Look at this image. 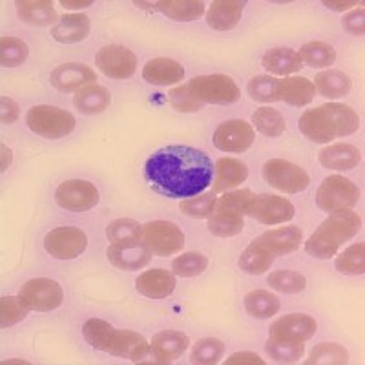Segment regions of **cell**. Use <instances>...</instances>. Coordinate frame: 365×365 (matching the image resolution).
<instances>
[{"label":"cell","instance_id":"obj_19","mask_svg":"<svg viewBox=\"0 0 365 365\" xmlns=\"http://www.w3.org/2000/svg\"><path fill=\"white\" fill-rule=\"evenodd\" d=\"M97 75L83 63H64L55 68L50 75V83L55 90L63 93H77L88 84H96Z\"/></svg>","mask_w":365,"mask_h":365},{"label":"cell","instance_id":"obj_8","mask_svg":"<svg viewBox=\"0 0 365 365\" xmlns=\"http://www.w3.org/2000/svg\"><path fill=\"white\" fill-rule=\"evenodd\" d=\"M192 96L203 104H232L237 103L241 91L228 75H200L187 84Z\"/></svg>","mask_w":365,"mask_h":365},{"label":"cell","instance_id":"obj_52","mask_svg":"<svg viewBox=\"0 0 365 365\" xmlns=\"http://www.w3.org/2000/svg\"><path fill=\"white\" fill-rule=\"evenodd\" d=\"M225 364L227 365H241V364L265 365V360L257 356L256 353H249V351H245V353H234L232 356L225 360Z\"/></svg>","mask_w":365,"mask_h":365},{"label":"cell","instance_id":"obj_10","mask_svg":"<svg viewBox=\"0 0 365 365\" xmlns=\"http://www.w3.org/2000/svg\"><path fill=\"white\" fill-rule=\"evenodd\" d=\"M263 179L283 194H299L309 187L311 178L299 165L285 159H270L263 165Z\"/></svg>","mask_w":365,"mask_h":365},{"label":"cell","instance_id":"obj_13","mask_svg":"<svg viewBox=\"0 0 365 365\" xmlns=\"http://www.w3.org/2000/svg\"><path fill=\"white\" fill-rule=\"evenodd\" d=\"M318 331L316 319L307 314H287L272 322L269 327L270 341H283V344H305L311 340Z\"/></svg>","mask_w":365,"mask_h":365},{"label":"cell","instance_id":"obj_49","mask_svg":"<svg viewBox=\"0 0 365 365\" xmlns=\"http://www.w3.org/2000/svg\"><path fill=\"white\" fill-rule=\"evenodd\" d=\"M168 103L179 113H195L203 110V103H200L192 96L187 84H181V86L168 91Z\"/></svg>","mask_w":365,"mask_h":365},{"label":"cell","instance_id":"obj_39","mask_svg":"<svg viewBox=\"0 0 365 365\" xmlns=\"http://www.w3.org/2000/svg\"><path fill=\"white\" fill-rule=\"evenodd\" d=\"M225 354V344L220 338H201L194 345L190 354V364L195 365H216Z\"/></svg>","mask_w":365,"mask_h":365},{"label":"cell","instance_id":"obj_36","mask_svg":"<svg viewBox=\"0 0 365 365\" xmlns=\"http://www.w3.org/2000/svg\"><path fill=\"white\" fill-rule=\"evenodd\" d=\"M303 64L311 68H329L336 61V51L331 44L322 41H312L303 44L298 51Z\"/></svg>","mask_w":365,"mask_h":365},{"label":"cell","instance_id":"obj_34","mask_svg":"<svg viewBox=\"0 0 365 365\" xmlns=\"http://www.w3.org/2000/svg\"><path fill=\"white\" fill-rule=\"evenodd\" d=\"M276 257L265 249L257 240H254L243 252H241L237 265L243 272L250 274V276H259V274L267 272L272 267Z\"/></svg>","mask_w":365,"mask_h":365},{"label":"cell","instance_id":"obj_1","mask_svg":"<svg viewBox=\"0 0 365 365\" xmlns=\"http://www.w3.org/2000/svg\"><path fill=\"white\" fill-rule=\"evenodd\" d=\"M145 179L152 190L170 197L188 200L212 185L214 165L203 150L170 145L155 150L145 163Z\"/></svg>","mask_w":365,"mask_h":365},{"label":"cell","instance_id":"obj_51","mask_svg":"<svg viewBox=\"0 0 365 365\" xmlns=\"http://www.w3.org/2000/svg\"><path fill=\"white\" fill-rule=\"evenodd\" d=\"M21 115V106L9 97L0 99V117H2V125H13Z\"/></svg>","mask_w":365,"mask_h":365},{"label":"cell","instance_id":"obj_20","mask_svg":"<svg viewBox=\"0 0 365 365\" xmlns=\"http://www.w3.org/2000/svg\"><path fill=\"white\" fill-rule=\"evenodd\" d=\"M188 340L187 334L178 331H163L158 332L154 338H152V344H150V360L148 364H159L166 365L172 364V361L178 360L185 351H187Z\"/></svg>","mask_w":365,"mask_h":365},{"label":"cell","instance_id":"obj_16","mask_svg":"<svg viewBox=\"0 0 365 365\" xmlns=\"http://www.w3.org/2000/svg\"><path fill=\"white\" fill-rule=\"evenodd\" d=\"M214 146L227 154H243L256 141L252 125L243 119H228L214 132Z\"/></svg>","mask_w":365,"mask_h":365},{"label":"cell","instance_id":"obj_56","mask_svg":"<svg viewBox=\"0 0 365 365\" xmlns=\"http://www.w3.org/2000/svg\"><path fill=\"white\" fill-rule=\"evenodd\" d=\"M2 364L4 365H9V364H26L28 365V361L26 360H6V361H2Z\"/></svg>","mask_w":365,"mask_h":365},{"label":"cell","instance_id":"obj_38","mask_svg":"<svg viewBox=\"0 0 365 365\" xmlns=\"http://www.w3.org/2000/svg\"><path fill=\"white\" fill-rule=\"evenodd\" d=\"M349 361V353L347 349H344V345L334 344V341H324V344L316 345L311 351L309 358L303 360L305 365H331L338 364L344 365Z\"/></svg>","mask_w":365,"mask_h":365},{"label":"cell","instance_id":"obj_53","mask_svg":"<svg viewBox=\"0 0 365 365\" xmlns=\"http://www.w3.org/2000/svg\"><path fill=\"white\" fill-rule=\"evenodd\" d=\"M324 6H327L332 11H345V9L358 6V2H332V0H325Z\"/></svg>","mask_w":365,"mask_h":365},{"label":"cell","instance_id":"obj_47","mask_svg":"<svg viewBox=\"0 0 365 365\" xmlns=\"http://www.w3.org/2000/svg\"><path fill=\"white\" fill-rule=\"evenodd\" d=\"M29 309L19 296H6L0 299V327L8 329L26 319Z\"/></svg>","mask_w":365,"mask_h":365},{"label":"cell","instance_id":"obj_32","mask_svg":"<svg viewBox=\"0 0 365 365\" xmlns=\"http://www.w3.org/2000/svg\"><path fill=\"white\" fill-rule=\"evenodd\" d=\"M262 66L269 71V75H278V77H287L303 68L302 58L298 51L289 50V48H272L267 51L262 58Z\"/></svg>","mask_w":365,"mask_h":365},{"label":"cell","instance_id":"obj_33","mask_svg":"<svg viewBox=\"0 0 365 365\" xmlns=\"http://www.w3.org/2000/svg\"><path fill=\"white\" fill-rule=\"evenodd\" d=\"M312 84L319 96L325 99H340V97L349 96V91L353 88V81L347 73H344L341 70H331V68L319 71Z\"/></svg>","mask_w":365,"mask_h":365},{"label":"cell","instance_id":"obj_48","mask_svg":"<svg viewBox=\"0 0 365 365\" xmlns=\"http://www.w3.org/2000/svg\"><path fill=\"white\" fill-rule=\"evenodd\" d=\"M267 354L270 360L276 364H294L303 358L305 353V344H283V341H267L265 345Z\"/></svg>","mask_w":365,"mask_h":365},{"label":"cell","instance_id":"obj_30","mask_svg":"<svg viewBox=\"0 0 365 365\" xmlns=\"http://www.w3.org/2000/svg\"><path fill=\"white\" fill-rule=\"evenodd\" d=\"M314 97L316 88L307 77H285L278 81V101L291 106H307Z\"/></svg>","mask_w":365,"mask_h":365},{"label":"cell","instance_id":"obj_41","mask_svg":"<svg viewBox=\"0 0 365 365\" xmlns=\"http://www.w3.org/2000/svg\"><path fill=\"white\" fill-rule=\"evenodd\" d=\"M338 272L345 276H361L365 272V245L364 243H354L347 247L334 262Z\"/></svg>","mask_w":365,"mask_h":365},{"label":"cell","instance_id":"obj_45","mask_svg":"<svg viewBox=\"0 0 365 365\" xmlns=\"http://www.w3.org/2000/svg\"><path fill=\"white\" fill-rule=\"evenodd\" d=\"M208 257L201 252H185L172 262V272L179 278H195L207 270Z\"/></svg>","mask_w":365,"mask_h":365},{"label":"cell","instance_id":"obj_6","mask_svg":"<svg viewBox=\"0 0 365 365\" xmlns=\"http://www.w3.org/2000/svg\"><path fill=\"white\" fill-rule=\"evenodd\" d=\"M26 125L37 135L44 139H63L75 130V117L68 110L51 106V104H38L31 106L26 113Z\"/></svg>","mask_w":365,"mask_h":365},{"label":"cell","instance_id":"obj_28","mask_svg":"<svg viewBox=\"0 0 365 365\" xmlns=\"http://www.w3.org/2000/svg\"><path fill=\"white\" fill-rule=\"evenodd\" d=\"M19 19L28 26L35 28H53L58 22V15L50 0H19L17 4Z\"/></svg>","mask_w":365,"mask_h":365},{"label":"cell","instance_id":"obj_23","mask_svg":"<svg viewBox=\"0 0 365 365\" xmlns=\"http://www.w3.org/2000/svg\"><path fill=\"white\" fill-rule=\"evenodd\" d=\"M256 240L276 257L298 250L299 245L303 243V232L294 225H289V227H278L272 228V230H267Z\"/></svg>","mask_w":365,"mask_h":365},{"label":"cell","instance_id":"obj_26","mask_svg":"<svg viewBox=\"0 0 365 365\" xmlns=\"http://www.w3.org/2000/svg\"><path fill=\"white\" fill-rule=\"evenodd\" d=\"M90 19L84 13H64L51 28V37L61 44H77L90 35Z\"/></svg>","mask_w":365,"mask_h":365},{"label":"cell","instance_id":"obj_12","mask_svg":"<svg viewBox=\"0 0 365 365\" xmlns=\"http://www.w3.org/2000/svg\"><path fill=\"white\" fill-rule=\"evenodd\" d=\"M19 298L26 303L29 311L50 312L63 305L64 292L55 279L35 278L21 287Z\"/></svg>","mask_w":365,"mask_h":365},{"label":"cell","instance_id":"obj_25","mask_svg":"<svg viewBox=\"0 0 365 365\" xmlns=\"http://www.w3.org/2000/svg\"><path fill=\"white\" fill-rule=\"evenodd\" d=\"M318 161L329 170H353L361 163V152L356 146L347 145V143H336V145H327L319 150Z\"/></svg>","mask_w":365,"mask_h":365},{"label":"cell","instance_id":"obj_5","mask_svg":"<svg viewBox=\"0 0 365 365\" xmlns=\"http://www.w3.org/2000/svg\"><path fill=\"white\" fill-rule=\"evenodd\" d=\"M250 197V190H230L217 197L216 208L208 217V232L217 237H234L243 232L245 205Z\"/></svg>","mask_w":365,"mask_h":365},{"label":"cell","instance_id":"obj_2","mask_svg":"<svg viewBox=\"0 0 365 365\" xmlns=\"http://www.w3.org/2000/svg\"><path fill=\"white\" fill-rule=\"evenodd\" d=\"M299 132L305 139L318 145H329L334 139L353 135L360 128V117L351 106L340 103L322 104L305 110L299 117Z\"/></svg>","mask_w":365,"mask_h":365},{"label":"cell","instance_id":"obj_42","mask_svg":"<svg viewBox=\"0 0 365 365\" xmlns=\"http://www.w3.org/2000/svg\"><path fill=\"white\" fill-rule=\"evenodd\" d=\"M29 48L24 41L15 37L0 38V64L4 68H17L28 61Z\"/></svg>","mask_w":365,"mask_h":365},{"label":"cell","instance_id":"obj_46","mask_svg":"<svg viewBox=\"0 0 365 365\" xmlns=\"http://www.w3.org/2000/svg\"><path fill=\"white\" fill-rule=\"evenodd\" d=\"M106 237L112 243L143 240V225L137 223L135 220H130V217H120V220L112 221L106 227Z\"/></svg>","mask_w":365,"mask_h":365},{"label":"cell","instance_id":"obj_24","mask_svg":"<svg viewBox=\"0 0 365 365\" xmlns=\"http://www.w3.org/2000/svg\"><path fill=\"white\" fill-rule=\"evenodd\" d=\"M143 79L154 86H174L185 79V68L174 58H150L143 68Z\"/></svg>","mask_w":365,"mask_h":365},{"label":"cell","instance_id":"obj_18","mask_svg":"<svg viewBox=\"0 0 365 365\" xmlns=\"http://www.w3.org/2000/svg\"><path fill=\"white\" fill-rule=\"evenodd\" d=\"M106 256H108V262L120 270H139L148 265L152 259V252L143 240L110 243Z\"/></svg>","mask_w":365,"mask_h":365},{"label":"cell","instance_id":"obj_31","mask_svg":"<svg viewBox=\"0 0 365 365\" xmlns=\"http://www.w3.org/2000/svg\"><path fill=\"white\" fill-rule=\"evenodd\" d=\"M110 103H112L110 91L97 83L81 88L73 97L75 108L84 115H99L108 108Z\"/></svg>","mask_w":365,"mask_h":365},{"label":"cell","instance_id":"obj_15","mask_svg":"<svg viewBox=\"0 0 365 365\" xmlns=\"http://www.w3.org/2000/svg\"><path fill=\"white\" fill-rule=\"evenodd\" d=\"M55 203L68 212H88L99 203V190L90 181L70 179L57 187Z\"/></svg>","mask_w":365,"mask_h":365},{"label":"cell","instance_id":"obj_50","mask_svg":"<svg viewBox=\"0 0 365 365\" xmlns=\"http://www.w3.org/2000/svg\"><path fill=\"white\" fill-rule=\"evenodd\" d=\"M341 26L347 34L356 35V37H364L365 31V9L356 8L351 13H347L341 21Z\"/></svg>","mask_w":365,"mask_h":365},{"label":"cell","instance_id":"obj_17","mask_svg":"<svg viewBox=\"0 0 365 365\" xmlns=\"http://www.w3.org/2000/svg\"><path fill=\"white\" fill-rule=\"evenodd\" d=\"M96 64L106 77L115 81H126L133 77L137 70V57L133 51L119 44L103 46L96 55Z\"/></svg>","mask_w":365,"mask_h":365},{"label":"cell","instance_id":"obj_3","mask_svg":"<svg viewBox=\"0 0 365 365\" xmlns=\"http://www.w3.org/2000/svg\"><path fill=\"white\" fill-rule=\"evenodd\" d=\"M83 336L97 351L126 358L132 364H148L150 360V344L145 336L133 331H119L104 319H88L83 325Z\"/></svg>","mask_w":365,"mask_h":365},{"label":"cell","instance_id":"obj_37","mask_svg":"<svg viewBox=\"0 0 365 365\" xmlns=\"http://www.w3.org/2000/svg\"><path fill=\"white\" fill-rule=\"evenodd\" d=\"M245 309L252 318L269 319L279 311V298L269 291H252L245 296Z\"/></svg>","mask_w":365,"mask_h":365},{"label":"cell","instance_id":"obj_40","mask_svg":"<svg viewBox=\"0 0 365 365\" xmlns=\"http://www.w3.org/2000/svg\"><path fill=\"white\" fill-rule=\"evenodd\" d=\"M267 283L272 287L274 291L283 292V294H299L307 287L305 276L294 272V270H274V272L269 274Z\"/></svg>","mask_w":365,"mask_h":365},{"label":"cell","instance_id":"obj_55","mask_svg":"<svg viewBox=\"0 0 365 365\" xmlns=\"http://www.w3.org/2000/svg\"><path fill=\"white\" fill-rule=\"evenodd\" d=\"M61 6H63V8H66V9L90 8V6H91V0H84V2H79V0H77V2H70V0H63V2H61Z\"/></svg>","mask_w":365,"mask_h":365},{"label":"cell","instance_id":"obj_21","mask_svg":"<svg viewBox=\"0 0 365 365\" xmlns=\"http://www.w3.org/2000/svg\"><path fill=\"white\" fill-rule=\"evenodd\" d=\"M249 178V168L243 161L236 158H220L214 165V181H212V192L214 194H225L237 188L241 182Z\"/></svg>","mask_w":365,"mask_h":365},{"label":"cell","instance_id":"obj_11","mask_svg":"<svg viewBox=\"0 0 365 365\" xmlns=\"http://www.w3.org/2000/svg\"><path fill=\"white\" fill-rule=\"evenodd\" d=\"M294 205L287 197L274 194H257L245 205V216L252 217L262 225H282L294 217Z\"/></svg>","mask_w":365,"mask_h":365},{"label":"cell","instance_id":"obj_43","mask_svg":"<svg viewBox=\"0 0 365 365\" xmlns=\"http://www.w3.org/2000/svg\"><path fill=\"white\" fill-rule=\"evenodd\" d=\"M217 197L214 192H208V194H197L194 197H188V200H181L179 203V210L188 217H194V220H208L212 216V212L216 208Z\"/></svg>","mask_w":365,"mask_h":365},{"label":"cell","instance_id":"obj_35","mask_svg":"<svg viewBox=\"0 0 365 365\" xmlns=\"http://www.w3.org/2000/svg\"><path fill=\"white\" fill-rule=\"evenodd\" d=\"M252 128H256L262 135L278 139L287 130L285 117L278 110L270 108V106H262L252 113Z\"/></svg>","mask_w":365,"mask_h":365},{"label":"cell","instance_id":"obj_29","mask_svg":"<svg viewBox=\"0 0 365 365\" xmlns=\"http://www.w3.org/2000/svg\"><path fill=\"white\" fill-rule=\"evenodd\" d=\"M152 11L163 13L165 17L178 22L197 21L205 15V4L200 0H161V2H146Z\"/></svg>","mask_w":365,"mask_h":365},{"label":"cell","instance_id":"obj_4","mask_svg":"<svg viewBox=\"0 0 365 365\" xmlns=\"http://www.w3.org/2000/svg\"><path fill=\"white\" fill-rule=\"evenodd\" d=\"M360 228L361 217L353 208L329 214L327 220L322 221L312 236L305 241V252L316 259H329L336 256L341 245L353 240Z\"/></svg>","mask_w":365,"mask_h":365},{"label":"cell","instance_id":"obj_54","mask_svg":"<svg viewBox=\"0 0 365 365\" xmlns=\"http://www.w3.org/2000/svg\"><path fill=\"white\" fill-rule=\"evenodd\" d=\"M0 150H2V165H0V170L6 172L9 168V166H11L13 154H11V150H9L6 145L0 146Z\"/></svg>","mask_w":365,"mask_h":365},{"label":"cell","instance_id":"obj_27","mask_svg":"<svg viewBox=\"0 0 365 365\" xmlns=\"http://www.w3.org/2000/svg\"><path fill=\"white\" fill-rule=\"evenodd\" d=\"M243 9V0H216L207 11V24L216 31H230L241 21Z\"/></svg>","mask_w":365,"mask_h":365},{"label":"cell","instance_id":"obj_9","mask_svg":"<svg viewBox=\"0 0 365 365\" xmlns=\"http://www.w3.org/2000/svg\"><path fill=\"white\" fill-rule=\"evenodd\" d=\"M143 241L154 256L166 257L181 252L185 247V234L172 221H150L143 225Z\"/></svg>","mask_w":365,"mask_h":365},{"label":"cell","instance_id":"obj_22","mask_svg":"<svg viewBox=\"0 0 365 365\" xmlns=\"http://www.w3.org/2000/svg\"><path fill=\"white\" fill-rule=\"evenodd\" d=\"M135 289L139 294L146 296V298H168L175 291V274L166 269L145 270L135 279Z\"/></svg>","mask_w":365,"mask_h":365},{"label":"cell","instance_id":"obj_7","mask_svg":"<svg viewBox=\"0 0 365 365\" xmlns=\"http://www.w3.org/2000/svg\"><path fill=\"white\" fill-rule=\"evenodd\" d=\"M360 201V188L344 175H329L316 192V205L327 214L351 210Z\"/></svg>","mask_w":365,"mask_h":365},{"label":"cell","instance_id":"obj_14","mask_svg":"<svg viewBox=\"0 0 365 365\" xmlns=\"http://www.w3.org/2000/svg\"><path fill=\"white\" fill-rule=\"evenodd\" d=\"M88 237L81 228L58 227L46 234L44 249L55 259L70 262L86 250Z\"/></svg>","mask_w":365,"mask_h":365},{"label":"cell","instance_id":"obj_44","mask_svg":"<svg viewBox=\"0 0 365 365\" xmlns=\"http://www.w3.org/2000/svg\"><path fill=\"white\" fill-rule=\"evenodd\" d=\"M278 81L272 75H256L247 84L250 99L256 103H276L278 101Z\"/></svg>","mask_w":365,"mask_h":365}]
</instances>
